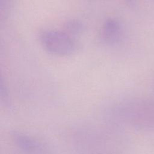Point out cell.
<instances>
[{"instance_id":"7a4b0ae2","label":"cell","mask_w":154,"mask_h":154,"mask_svg":"<svg viewBox=\"0 0 154 154\" xmlns=\"http://www.w3.org/2000/svg\"><path fill=\"white\" fill-rule=\"evenodd\" d=\"M39 40L44 49L57 56L70 55L75 49L73 38L65 31H45L40 34Z\"/></svg>"},{"instance_id":"5b68a950","label":"cell","mask_w":154,"mask_h":154,"mask_svg":"<svg viewBox=\"0 0 154 154\" xmlns=\"http://www.w3.org/2000/svg\"><path fill=\"white\" fill-rule=\"evenodd\" d=\"M13 7V0H0V20L6 21L10 16Z\"/></svg>"},{"instance_id":"6da1fadb","label":"cell","mask_w":154,"mask_h":154,"mask_svg":"<svg viewBox=\"0 0 154 154\" xmlns=\"http://www.w3.org/2000/svg\"><path fill=\"white\" fill-rule=\"evenodd\" d=\"M124 113L134 126L144 130H154V100H141L129 103Z\"/></svg>"},{"instance_id":"3957f363","label":"cell","mask_w":154,"mask_h":154,"mask_svg":"<svg viewBox=\"0 0 154 154\" xmlns=\"http://www.w3.org/2000/svg\"><path fill=\"white\" fill-rule=\"evenodd\" d=\"M100 37L108 45L114 46L119 43L123 37V28L121 23L115 18H108L103 22Z\"/></svg>"},{"instance_id":"277c9868","label":"cell","mask_w":154,"mask_h":154,"mask_svg":"<svg viewBox=\"0 0 154 154\" xmlns=\"http://www.w3.org/2000/svg\"><path fill=\"white\" fill-rule=\"evenodd\" d=\"M65 32L70 35H78L84 30V26L82 22L78 20L72 19L66 22L64 25Z\"/></svg>"}]
</instances>
